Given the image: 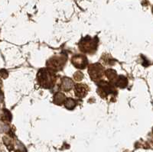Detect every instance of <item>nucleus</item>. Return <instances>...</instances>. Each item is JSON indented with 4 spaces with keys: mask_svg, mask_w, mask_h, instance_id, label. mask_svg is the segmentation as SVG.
I'll return each instance as SVG.
<instances>
[{
    "mask_svg": "<svg viewBox=\"0 0 153 152\" xmlns=\"http://www.w3.org/2000/svg\"><path fill=\"white\" fill-rule=\"evenodd\" d=\"M105 73H106L108 79L112 80V81H114V80L117 78V72H116L115 70H108L106 71Z\"/></svg>",
    "mask_w": 153,
    "mask_h": 152,
    "instance_id": "9b49d317",
    "label": "nucleus"
},
{
    "mask_svg": "<svg viewBox=\"0 0 153 152\" xmlns=\"http://www.w3.org/2000/svg\"><path fill=\"white\" fill-rule=\"evenodd\" d=\"M72 63L76 68L84 69L87 65V57L84 55H80V54L76 55L72 58Z\"/></svg>",
    "mask_w": 153,
    "mask_h": 152,
    "instance_id": "39448f33",
    "label": "nucleus"
},
{
    "mask_svg": "<svg viewBox=\"0 0 153 152\" xmlns=\"http://www.w3.org/2000/svg\"><path fill=\"white\" fill-rule=\"evenodd\" d=\"M4 116H5V119L8 120V121H11V119H12V116H11L10 112L8 110H4Z\"/></svg>",
    "mask_w": 153,
    "mask_h": 152,
    "instance_id": "ddd939ff",
    "label": "nucleus"
},
{
    "mask_svg": "<svg viewBox=\"0 0 153 152\" xmlns=\"http://www.w3.org/2000/svg\"><path fill=\"white\" fill-rule=\"evenodd\" d=\"M103 72V67L100 64H92L89 67V74L93 80H98L102 77Z\"/></svg>",
    "mask_w": 153,
    "mask_h": 152,
    "instance_id": "7ed1b4c3",
    "label": "nucleus"
},
{
    "mask_svg": "<svg viewBox=\"0 0 153 152\" xmlns=\"http://www.w3.org/2000/svg\"><path fill=\"white\" fill-rule=\"evenodd\" d=\"M74 82L71 79L68 77H65L62 79V88L65 91H68L73 87Z\"/></svg>",
    "mask_w": 153,
    "mask_h": 152,
    "instance_id": "6e6552de",
    "label": "nucleus"
},
{
    "mask_svg": "<svg viewBox=\"0 0 153 152\" xmlns=\"http://www.w3.org/2000/svg\"><path fill=\"white\" fill-rule=\"evenodd\" d=\"M100 90L102 95L107 96L108 94L112 93L113 88L108 83L103 82V83L100 84Z\"/></svg>",
    "mask_w": 153,
    "mask_h": 152,
    "instance_id": "0eeeda50",
    "label": "nucleus"
},
{
    "mask_svg": "<svg viewBox=\"0 0 153 152\" xmlns=\"http://www.w3.org/2000/svg\"><path fill=\"white\" fill-rule=\"evenodd\" d=\"M65 107L68 109H72L75 107L76 105V102L73 99H68L65 102Z\"/></svg>",
    "mask_w": 153,
    "mask_h": 152,
    "instance_id": "f8f14e48",
    "label": "nucleus"
},
{
    "mask_svg": "<svg viewBox=\"0 0 153 152\" xmlns=\"http://www.w3.org/2000/svg\"><path fill=\"white\" fill-rule=\"evenodd\" d=\"M0 75H1V76H2L3 78H6L8 76V73L6 71L4 70H2L0 71Z\"/></svg>",
    "mask_w": 153,
    "mask_h": 152,
    "instance_id": "4468645a",
    "label": "nucleus"
},
{
    "mask_svg": "<svg viewBox=\"0 0 153 152\" xmlns=\"http://www.w3.org/2000/svg\"><path fill=\"white\" fill-rule=\"evenodd\" d=\"M74 93L77 97H84L87 93V88L83 84H76L74 87Z\"/></svg>",
    "mask_w": 153,
    "mask_h": 152,
    "instance_id": "423d86ee",
    "label": "nucleus"
},
{
    "mask_svg": "<svg viewBox=\"0 0 153 152\" xmlns=\"http://www.w3.org/2000/svg\"><path fill=\"white\" fill-rule=\"evenodd\" d=\"M65 61H66V58H64L62 56H57L51 59L48 63H51L50 65L48 66H51V67L52 69L59 70L62 68L64 64H65Z\"/></svg>",
    "mask_w": 153,
    "mask_h": 152,
    "instance_id": "20e7f679",
    "label": "nucleus"
},
{
    "mask_svg": "<svg viewBox=\"0 0 153 152\" xmlns=\"http://www.w3.org/2000/svg\"><path fill=\"white\" fill-rule=\"evenodd\" d=\"M54 80H55V76L52 71L43 69L41 70L38 73V83L42 87H45V88H51L54 85Z\"/></svg>",
    "mask_w": 153,
    "mask_h": 152,
    "instance_id": "f257e3e1",
    "label": "nucleus"
},
{
    "mask_svg": "<svg viewBox=\"0 0 153 152\" xmlns=\"http://www.w3.org/2000/svg\"><path fill=\"white\" fill-rule=\"evenodd\" d=\"M116 83H117V87H120V88H125L127 86L128 80H127V79L125 76H120V77H117V80Z\"/></svg>",
    "mask_w": 153,
    "mask_h": 152,
    "instance_id": "1a4fd4ad",
    "label": "nucleus"
},
{
    "mask_svg": "<svg viewBox=\"0 0 153 152\" xmlns=\"http://www.w3.org/2000/svg\"><path fill=\"white\" fill-rule=\"evenodd\" d=\"M97 40H94L91 37H86L80 42V50L86 53H93L96 50L97 47Z\"/></svg>",
    "mask_w": 153,
    "mask_h": 152,
    "instance_id": "f03ea898",
    "label": "nucleus"
},
{
    "mask_svg": "<svg viewBox=\"0 0 153 152\" xmlns=\"http://www.w3.org/2000/svg\"><path fill=\"white\" fill-rule=\"evenodd\" d=\"M54 102L57 105H61L65 102V96L62 93H57L54 97Z\"/></svg>",
    "mask_w": 153,
    "mask_h": 152,
    "instance_id": "9d476101",
    "label": "nucleus"
}]
</instances>
